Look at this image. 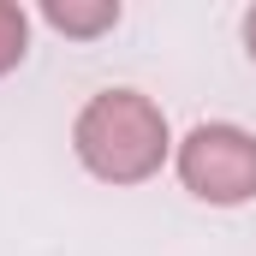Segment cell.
I'll use <instances>...</instances> for the list:
<instances>
[{"instance_id": "cell-1", "label": "cell", "mask_w": 256, "mask_h": 256, "mask_svg": "<svg viewBox=\"0 0 256 256\" xmlns=\"http://www.w3.org/2000/svg\"><path fill=\"white\" fill-rule=\"evenodd\" d=\"M72 149H78L84 173H96L102 185H143L173 155V131H167V114L143 90L120 84V90H96L78 108Z\"/></svg>"}, {"instance_id": "cell-2", "label": "cell", "mask_w": 256, "mask_h": 256, "mask_svg": "<svg viewBox=\"0 0 256 256\" xmlns=\"http://www.w3.org/2000/svg\"><path fill=\"white\" fill-rule=\"evenodd\" d=\"M179 185L208 208H238L256 196V131L232 120H202L173 143Z\"/></svg>"}, {"instance_id": "cell-3", "label": "cell", "mask_w": 256, "mask_h": 256, "mask_svg": "<svg viewBox=\"0 0 256 256\" xmlns=\"http://www.w3.org/2000/svg\"><path fill=\"white\" fill-rule=\"evenodd\" d=\"M42 18L60 36H72V42H90V36H102V30L120 24V0H48Z\"/></svg>"}, {"instance_id": "cell-4", "label": "cell", "mask_w": 256, "mask_h": 256, "mask_svg": "<svg viewBox=\"0 0 256 256\" xmlns=\"http://www.w3.org/2000/svg\"><path fill=\"white\" fill-rule=\"evenodd\" d=\"M24 54H30V12L18 0H0V78L18 72Z\"/></svg>"}, {"instance_id": "cell-5", "label": "cell", "mask_w": 256, "mask_h": 256, "mask_svg": "<svg viewBox=\"0 0 256 256\" xmlns=\"http://www.w3.org/2000/svg\"><path fill=\"white\" fill-rule=\"evenodd\" d=\"M244 54H250V60H256V6H250V12H244Z\"/></svg>"}]
</instances>
